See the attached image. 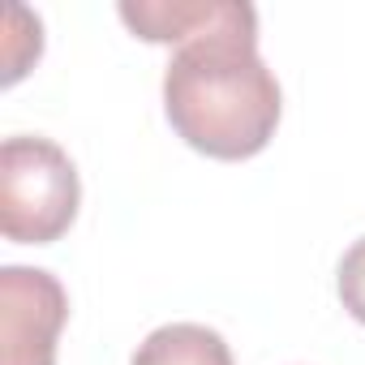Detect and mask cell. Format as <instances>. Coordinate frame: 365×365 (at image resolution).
<instances>
[{
	"mask_svg": "<svg viewBox=\"0 0 365 365\" xmlns=\"http://www.w3.org/2000/svg\"><path fill=\"white\" fill-rule=\"evenodd\" d=\"M284 95L258 56V22L180 43L163 69V116L176 138L211 159H250L267 150Z\"/></svg>",
	"mask_w": 365,
	"mask_h": 365,
	"instance_id": "cell-1",
	"label": "cell"
},
{
	"mask_svg": "<svg viewBox=\"0 0 365 365\" xmlns=\"http://www.w3.org/2000/svg\"><path fill=\"white\" fill-rule=\"evenodd\" d=\"M78 207V168L52 138H5L0 146V232L14 245H52L73 228Z\"/></svg>",
	"mask_w": 365,
	"mask_h": 365,
	"instance_id": "cell-2",
	"label": "cell"
},
{
	"mask_svg": "<svg viewBox=\"0 0 365 365\" xmlns=\"http://www.w3.org/2000/svg\"><path fill=\"white\" fill-rule=\"evenodd\" d=\"M65 318L69 297L52 271H0V365H56V339Z\"/></svg>",
	"mask_w": 365,
	"mask_h": 365,
	"instance_id": "cell-3",
	"label": "cell"
},
{
	"mask_svg": "<svg viewBox=\"0 0 365 365\" xmlns=\"http://www.w3.org/2000/svg\"><path fill=\"white\" fill-rule=\"evenodd\" d=\"M120 22L146 43H190L228 26L258 22V9L245 0H125Z\"/></svg>",
	"mask_w": 365,
	"mask_h": 365,
	"instance_id": "cell-4",
	"label": "cell"
},
{
	"mask_svg": "<svg viewBox=\"0 0 365 365\" xmlns=\"http://www.w3.org/2000/svg\"><path fill=\"white\" fill-rule=\"evenodd\" d=\"M129 365H237V361L220 331L202 322H168L138 344Z\"/></svg>",
	"mask_w": 365,
	"mask_h": 365,
	"instance_id": "cell-5",
	"label": "cell"
},
{
	"mask_svg": "<svg viewBox=\"0 0 365 365\" xmlns=\"http://www.w3.org/2000/svg\"><path fill=\"white\" fill-rule=\"evenodd\" d=\"M335 292H339L344 309L365 327V237L344 250L339 271H335Z\"/></svg>",
	"mask_w": 365,
	"mask_h": 365,
	"instance_id": "cell-6",
	"label": "cell"
},
{
	"mask_svg": "<svg viewBox=\"0 0 365 365\" xmlns=\"http://www.w3.org/2000/svg\"><path fill=\"white\" fill-rule=\"evenodd\" d=\"M39 52H43V26L35 22L26 35H18L14 22H9V35H5V86H14L39 61Z\"/></svg>",
	"mask_w": 365,
	"mask_h": 365,
	"instance_id": "cell-7",
	"label": "cell"
}]
</instances>
